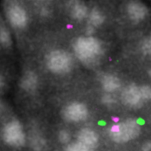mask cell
<instances>
[{"label": "cell", "instance_id": "cell-8", "mask_svg": "<svg viewBox=\"0 0 151 151\" xmlns=\"http://www.w3.org/2000/svg\"><path fill=\"white\" fill-rule=\"evenodd\" d=\"M126 11L130 19L135 23L143 21L148 14L146 5L138 1H130L127 4Z\"/></svg>", "mask_w": 151, "mask_h": 151}, {"label": "cell", "instance_id": "cell-12", "mask_svg": "<svg viewBox=\"0 0 151 151\" xmlns=\"http://www.w3.org/2000/svg\"><path fill=\"white\" fill-rule=\"evenodd\" d=\"M70 13L74 19L81 20L88 14V8L81 1H73L70 6Z\"/></svg>", "mask_w": 151, "mask_h": 151}, {"label": "cell", "instance_id": "cell-18", "mask_svg": "<svg viewBox=\"0 0 151 151\" xmlns=\"http://www.w3.org/2000/svg\"><path fill=\"white\" fill-rule=\"evenodd\" d=\"M140 94L143 101H149L151 99V87L147 85H142L139 86Z\"/></svg>", "mask_w": 151, "mask_h": 151}, {"label": "cell", "instance_id": "cell-3", "mask_svg": "<svg viewBox=\"0 0 151 151\" xmlns=\"http://www.w3.org/2000/svg\"><path fill=\"white\" fill-rule=\"evenodd\" d=\"M46 63L49 71L56 74L67 73L71 71L73 64L71 54L61 49L51 51L46 57Z\"/></svg>", "mask_w": 151, "mask_h": 151}, {"label": "cell", "instance_id": "cell-11", "mask_svg": "<svg viewBox=\"0 0 151 151\" xmlns=\"http://www.w3.org/2000/svg\"><path fill=\"white\" fill-rule=\"evenodd\" d=\"M101 85L105 91L113 93L121 87V81L116 76L112 74H106L101 78Z\"/></svg>", "mask_w": 151, "mask_h": 151}, {"label": "cell", "instance_id": "cell-6", "mask_svg": "<svg viewBox=\"0 0 151 151\" xmlns=\"http://www.w3.org/2000/svg\"><path fill=\"white\" fill-rule=\"evenodd\" d=\"M88 116L87 106L83 103L73 102L63 110V116L67 121L79 123L86 120Z\"/></svg>", "mask_w": 151, "mask_h": 151}, {"label": "cell", "instance_id": "cell-7", "mask_svg": "<svg viewBox=\"0 0 151 151\" xmlns=\"http://www.w3.org/2000/svg\"><path fill=\"white\" fill-rule=\"evenodd\" d=\"M122 102L132 109H138L143 104V99L140 94L138 86L135 83L128 85L121 93Z\"/></svg>", "mask_w": 151, "mask_h": 151}, {"label": "cell", "instance_id": "cell-4", "mask_svg": "<svg viewBox=\"0 0 151 151\" xmlns=\"http://www.w3.org/2000/svg\"><path fill=\"white\" fill-rule=\"evenodd\" d=\"M1 138L5 144L12 147H21L26 143V135L22 123L17 120H11L3 126Z\"/></svg>", "mask_w": 151, "mask_h": 151}, {"label": "cell", "instance_id": "cell-23", "mask_svg": "<svg viewBox=\"0 0 151 151\" xmlns=\"http://www.w3.org/2000/svg\"><path fill=\"white\" fill-rule=\"evenodd\" d=\"M1 80H0V88H1V84H2V83H1Z\"/></svg>", "mask_w": 151, "mask_h": 151}, {"label": "cell", "instance_id": "cell-21", "mask_svg": "<svg viewBox=\"0 0 151 151\" xmlns=\"http://www.w3.org/2000/svg\"><path fill=\"white\" fill-rule=\"evenodd\" d=\"M142 151H151V140H147L143 143L141 146Z\"/></svg>", "mask_w": 151, "mask_h": 151}, {"label": "cell", "instance_id": "cell-1", "mask_svg": "<svg viewBox=\"0 0 151 151\" xmlns=\"http://www.w3.org/2000/svg\"><path fill=\"white\" fill-rule=\"evenodd\" d=\"M73 48L77 58L85 63H94L103 54L101 42L91 36L77 38L73 42Z\"/></svg>", "mask_w": 151, "mask_h": 151}, {"label": "cell", "instance_id": "cell-20", "mask_svg": "<svg viewBox=\"0 0 151 151\" xmlns=\"http://www.w3.org/2000/svg\"><path fill=\"white\" fill-rule=\"evenodd\" d=\"M102 101L104 104H112L115 102L114 99L109 95H106L102 98Z\"/></svg>", "mask_w": 151, "mask_h": 151}, {"label": "cell", "instance_id": "cell-9", "mask_svg": "<svg viewBox=\"0 0 151 151\" xmlns=\"http://www.w3.org/2000/svg\"><path fill=\"white\" fill-rule=\"evenodd\" d=\"M77 139L78 143L92 149L96 147L99 144V137L96 132L91 128H82L78 133Z\"/></svg>", "mask_w": 151, "mask_h": 151}, {"label": "cell", "instance_id": "cell-10", "mask_svg": "<svg viewBox=\"0 0 151 151\" xmlns=\"http://www.w3.org/2000/svg\"><path fill=\"white\" fill-rule=\"evenodd\" d=\"M38 76L33 71H28L22 76L20 80V86L25 91H34L38 86Z\"/></svg>", "mask_w": 151, "mask_h": 151}, {"label": "cell", "instance_id": "cell-2", "mask_svg": "<svg viewBox=\"0 0 151 151\" xmlns=\"http://www.w3.org/2000/svg\"><path fill=\"white\" fill-rule=\"evenodd\" d=\"M141 128L136 120L128 118L121 123L111 126L109 136L113 141L117 143H126L135 140L140 135Z\"/></svg>", "mask_w": 151, "mask_h": 151}, {"label": "cell", "instance_id": "cell-15", "mask_svg": "<svg viewBox=\"0 0 151 151\" xmlns=\"http://www.w3.org/2000/svg\"><path fill=\"white\" fill-rule=\"evenodd\" d=\"M46 143L44 138L40 136H35L31 140V147L34 151H42L45 147Z\"/></svg>", "mask_w": 151, "mask_h": 151}, {"label": "cell", "instance_id": "cell-22", "mask_svg": "<svg viewBox=\"0 0 151 151\" xmlns=\"http://www.w3.org/2000/svg\"><path fill=\"white\" fill-rule=\"evenodd\" d=\"M147 73H148L149 76H150V78H151V68L148 70V71H147Z\"/></svg>", "mask_w": 151, "mask_h": 151}, {"label": "cell", "instance_id": "cell-14", "mask_svg": "<svg viewBox=\"0 0 151 151\" xmlns=\"http://www.w3.org/2000/svg\"><path fill=\"white\" fill-rule=\"evenodd\" d=\"M12 37L9 31L5 27H0V44L4 46H10Z\"/></svg>", "mask_w": 151, "mask_h": 151}, {"label": "cell", "instance_id": "cell-16", "mask_svg": "<svg viewBox=\"0 0 151 151\" xmlns=\"http://www.w3.org/2000/svg\"><path fill=\"white\" fill-rule=\"evenodd\" d=\"M65 151H92L91 149L85 146L83 144L78 143V141L72 143L66 147Z\"/></svg>", "mask_w": 151, "mask_h": 151}, {"label": "cell", "instance_id": "cell-5", "mask_svg": "<svg viewBox=\"0 0 151 151\" xmlns=\"http://www.w3.org/2000/svg\"><path fill=\"white\" fill-rule=\"evenodd\" d=\"M5 12L7 19L14 28L23 29L28 23L27 11L21 4L16 1H9L6 3Z\"/></svg>", "mask_w": 151, "mask_h": 151}, {"label": "cell", "instance_id": "cell-17", "mask_svg": "<svg viewBox=\"0 0 151 151\" xmlns=\"http://www.w3.org/2000/svg\"><path fill=\"white\" fill-rule=\"evenodd\" d=\"M141 49L144 54L151 56V34L145 38V39L143 41Z\"/></svg>", "mask_w": 151, "mask_h": 151}, {"label": "cell", "instance_id": "cell-19", "mask_svg": "<svg viewBox=\"0 0 151 151\" xmlns=\"http://www.w3.org/2000/svg\"><path fill=\"white\" fill-rule=\"evenodd\" d=\"M58 138H59V141L61 142V143L66 144V143H68V142L71 140V134H70V133L68 131V130H61L59 131Z\"/></svg>", "mask_w": 151, "mask_h": 151}, {"label": "cell", "instance_id": "cell-13", "mask_svg": "<svg viewBox=\"0 0 151 151\" xmlns=\"http://www.w3.org/2000/svg\"><path fill=\"white\" fill-rule=\"evenodd\" d=\"M105 21V16L99 9H93L88 14V24L92 27H99Z\"/></svg>", "mask_w": 151, "mask_h": 151}]
</instances>
